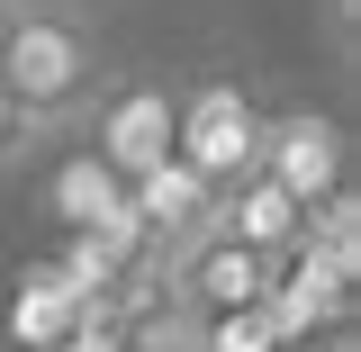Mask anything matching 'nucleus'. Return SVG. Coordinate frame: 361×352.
Instances as JSON below:
<instances>
[{"label":"nucleus","instance_id":"obj_13","mask_svg":"<svg viewBox=\"0 0 361 352\" xmlns=\"http://www.w3.org/2000/svg\"><path fill=\"white\" fill-rule=\"evenodd\" d=\"M325 37H334V63H353V0H325Z\"/></svg>","mask_w":361,"mask_h":352},{"label":"nucleus","instance_id":"obj_1","mask_svg":"<svg viewBox=\"0 0 361 352\" xmlns=\"http://www.w3.org/2000/svg\"><path fill=\"white\" fill-rule=\"evenodd\" d=\"M109 63H99V37L73 0H9V37H0V90L37 118L45 135L82 127V109L99 99Z\"/></svg>","mask_w":361,"mask_h":352},{"label":"nucleus","instance_id":"obj_6","mask_svg":"<svg viewBox=\"0 0 361 352\" xmlns=\"http://www.w3.org/2000/svg\"><path fill=\"white\" fill-rule=\"evenodd\" d=\"M82 316H90V298L63 280V262H54V253L9 262V280H0V344H9V352H54Z\"/></svg>","mask_w":361,"mask_h":352},{"label":"nucleus","instance_id":"obj_2","mask_svg":"<svg viewBox=\"0 0 361 352\" xmlns=\"http://www.w3.org/2000/svg\"><path fill=\"white\" fill-rule=\"evenodd\" d=\"M262 127H271V109L244 82H180L172 163H190L208 190H226V181H244L253 163H262Z\"/></svg>","mask_w":361,"mask_h":352},{"label":"nucleus","instance_id":"obj_16","mask_svg":"<svg viewBox=\"0 0 361 352\" xmlns=\"http://www.w3.org/2000/svg\"><path fill=\"white\" fill-rule=\"evenodd\" d=\"M0 352H9V344H0Z\"/></svg>","mask_w":361,"mask_h":352},{"label":"nucleus","instance_id":"obj_8","mask_svg":"<svg viewBox=\"0 0 361 352\" xmlns=\"http://www.w3.org/2000/svg\"><path fill=\"white\" fill-rule=\"evenodd\" d=\"M37 199H45V217H54V235H82V226H99L109 208H118V199H127V181L109 172L90 145H63V154L45 163Z\"/></svg>","mask_w":361,"mask_h":352},{"label":"nucleus","instance_id":"obj_7","mask_svg":"<svg viewBox=\"0 0 361 352\" xmlns=\"http://www.w3.org/2000/svg\"><path fill=\"white\" fill-rule=\"evenodd\" d=\"M208 226L280 262V253L298 244V226H307V208H298V199H289V190H280L271 172H244V181H226V190H217V217H208Z\"/></svg>","mask_w":361,"mask_h":352},{"label":"nucleus","instance_id":"obj_3","mask_svg":"<svg viewBox=\"0 0 361 352\" xmlns=\"http://www.w3.org/2000/svg\"><path fill=\"white\" fill-rule=\"evenodd\" d=\"M172 109H180V82H154V73H109V82H99V99L82 109L90 154H99L118 181H145L154 163H172Z\"/></svg>","mask_w":361,"mask_h":352},{"label":"nucleus","instance_id":"obj_12","mask_svg":"<svg viewBox=\"0 0 361 352\" xmlns=\"http://www.w3.org/2000/svg\"><path fill=\"white\" fill-rule=\"evenodd\" d=\"M54 352H127V334H118V316H82Z\"/></svg>","mask_w":361,"mask_h":352},{"label":"nucleus","instance_id":"obj_5","mask_svg":"<svg viewBox=\"0 0 361 352\" xmlns=\"http://www.w3.org/2000/svg\"><path fill=\"white\" fill-rule=\"evenodd\" d=\"M253 172H271L298 208H316V199L353 190V127H343V118H316V109H271Z\"/></svg>","mask_w":361,"mask_h":352},{"label":"nucleus","instance_id":"obj_4","mask_svg":"<svg viewBox=\"0 0 361 352\" xmlns=\"http://www.w3.org/2000/svg\"><path fill=\"white\" fill-rule=\"evenodd\" d=\"M262 289H271V253L235 244V235H217V226H199L172 262H163V298H180L199 325H208V316H244V308H262Z\"/></svg>","mask_w":361,"mask_h":352},{"label":"nucleus","instance_id":"obj_11","mask_svg":"<svg viewBox=\"0 0 361 352\" xmlns=\"http://www.w3.org/2000/svg\"><path fill=\"white\" fill-rule=\"evenodd\" d=\"M37 145H45V127L27 118V109H18V99H9V90H0V172H18Z\"/></svg>","mask_w":361,"mask_h":352},{"label":"nucleus","instance_id":"obj_15","mask_svg":"<svg viewBox=\"0 0 361 352\" xmlns=\"http://www.w3.org/2000/svg\"><path fill=\"white\" fill-rule=\"evenodd\" d=\"M0 37H9V0H0Z\"/></svg>","mask_w":361,"mask_h":352},{"label":"nucleus","instance_id":"obj_14","mask_svg":"<svg viewBox=\"0 0 361 352\" xmlns=\"http://www.w3.org/2000/svg\"><path fill=\"white\" fill-rule=\"evenodd\" d=\"M280 352H361V344H353V325H343V334H298V344H280Z\"/></svg>","mask_w":361,"mask_h":352},{"label":"nucleus","instance_id":"obj_10","mask_svg":"<svg viewBox=\"0 0 361 352\" xmlns=\"http://www.w3.org/2000/svg\"><path fill=\"white\" fill-rule=\"evenodd\" d=\"M199 352H280V334H271L262 308H244V316H208L199 325Z\"/></svg>","mask_w":361,"mask_h":352},{"label":"nucleus","instance_id":"obj_9","mask_svg":"<svg viewBox=\"0 0 361 352\" xmlns=\"http://www.w3.org/2000/svg\"><path fill=\"white\" fill-rule=\"evenodd\" d=\"M127 208H135L145 226H154V235H163V253H180V244H190L199 226L217 217V190L190 172V163H154L145 181H127Z\"/></svg>","mask_w":361,"mask_h":352}]
</instances>
